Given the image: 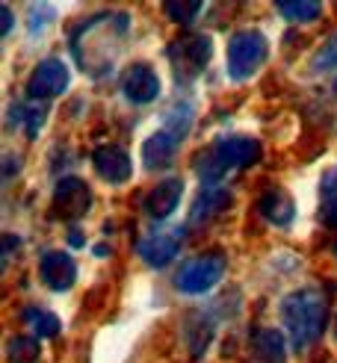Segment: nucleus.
Here are the masks:
<instances>
[{"mask_svg": "<svg viewBox=\"0 0 337 363\" xmlns=\"http://www.w3.org/2000/svg\"><path fill=\"white\" fill-rule=\"evenodd\" d=\"M128 27H131L128 12H101L86 18L83 24H77L68 33V50L83 74L89 77L110 74Z\"/></svg>", "mask_w": 337, "mask_h": 363, "instance_id": "obj_1", "label": "nucleus"}, {"mask_svg": "<svg viewBox=\"0 0 337 363\" xmlns=\"http://www.w3.org/2000/svg\"><path fill=\"white\" fill-rule=\"evenodd\" d=\"M281 322L290 334V342L296 349H308L326 334L328 325V301L316 286L293 289L281 301Z\"/></svg>", "mask_w": 337, "mask_h": 363, "instance_id": "obj_2", "label": "nucleus"}, {"mask_svg": "<svg viewBox=\"0 0 337 363\" xmlns=\"http://www.w3.org/2000/svg\"><path fill=\"white\" fill-rule=\"evenodd\" d=\"M260 154H263L260 142L252 136H222L213 145H207L204 151L195 154L192 169L204 180V186H219V180L225 174L255 166Z\"/></svg>", "mask_w": 337, "mask_h": 363, "instance_id": "obj_3", "label": "nucleus"}, {"mask_svg": "<svg viewBox=\"0 0 337 363\" xmlns=\"http://www.w3.org/2000/svg\"><path fill=\"white\" fill-rule=\"evenodd\" d=\"M166 57H169V65H172L175 83L189 86L207 68V62L213 60V42L201 33H189V35L175 39L166 48Z\"/></svg>", "mask_w": 337, "mask_h": 363, "instance_id": "obj_4", "label": "nucleus"}, {"mask_svg": "<svg viewBox=\"0 0 337 363\" xmlns=\"http://www.w3.org/2000/svg\"><path fill=\"white\" fill-rule=\"evenodd\" d=\"M270 57V45L260 30H240L228 42V77L234 83H243Z\"/></svg>", "mask_w": 337, "mask_h": 363, "instance_id": "obj_5", "label": "nucleus"}, {"mask_svg": "<svg viewBox=\"0 0 337 363\" xmlns=\"http://www.w3.org/2000/svg\"><path fill=\"white\" fill-rule=\"evenodd\" d=\"M225 254L222 251H204L199 257H189L175 272V289L184 296H201L219 284L225 275Z\"/></svg>", "mask_w": 337, "mask_h": 363, "instance_id": "obj_6", "label": "nucleus"}, {"mask_svg": "<svg viewBox=\"0 0 337 363\" xmlns=\"http://www.w3.org/2000/svg\"><path fill=\"white\" fill-rule=\"evenodd\" d=\"M68 65L62 60H42L39 65L33 68V74L27 80V95L33 101H50V98H57L62 95L65 89H68Z\"/></svg>", "mask_w": 337, "mask_h": 363, "instance_id": "obj_7", "label": "nucleus"}, {"mask_svg": "<svg viewBox=\"0 0 337 363\" xmlns=\"http://www.w3.org/2000/svg\"><path fill=\"white\" fill-rule=\"evenodd\" d=\"M92 207V189L80 177H62L53 189V216L60 219H80Z\"/></svg>", "mask_w": 337, "mask_h": 363, "instance_id": "obj_8", "label": "nucleus"}, {"mask_svg": "<svg viewBox=\"0 0 337 363\" xmlns=\"http://www.w3.org/2000/svg\"><path fill=\"white\" fill-rule=\"evenodd\" d=\"M121 95L136 106H145L160 95V77L148 62H133L121 74Z\"/></svg>", "mask_w": 337, "mask_h": 363, "instance_id": "obj_9", "label": "nucleus"}, {"mask_svg": "<svg viewBox=\"0 0 337 363\" xmlns=\"http://www.w3.org/2000/svg\"><path fill=\"white\" fill-rule=\"evenodd\" d=\"M181 242H184V230L181 228H166V230L148 233V237L136 245V251L148 266L163 269L166 263L175 260V254L181 251Z\"/></svg>", "mask_w": 337, "mask_h": 363, "instance_id": "obj_10", "label": "nucleus"}, {"mask_svg": "<svg viewBox=\"0 0 337 363\" xmlns=\"http://www.w3.org/2000/svg\"><path fill=\"white\" fill-rule=\"evenodd\" d=\"M39 278L53 293H65L77 281V263L65 251H45L39 257Z\"/></svg>", "mask_w": 337, "mask_h": 363, "instance_id": "obj_11", "label": "nucleus"}, {"mask_svg": "<svg viewBox=\"0 0 337 363\" xmlns=\"http://www.w3.org/2000/svg\"><path fill=\"white\" fill-rule=\"evenodd\" d=\"M92 166H95V174L106 184H124L131 180L133 174V162H131V154L121 148V145H101V148L92 151Z\"/></svg>", "mask_w": 337, "mask_h": 363, "instance_id": "obj_12", "label": "nucleus"}, {"mask_svg": "<svg viewBox=\"0 0 337 363\" xmlns=\"http://www.w3.org/2000/svg\"><path fill=\"white\" fill-rule=\"evenodd\" d=\"M177 148H181V139L172 136L166 127H160V130H154L145 142H142V166L148 172L166 169V166H172Z\"/></svg>", "mask_w": 337, "mask_h": 363, "instance_id": "obj_13", "label": "nucleus"}, {"mask_svg": "<svg viewBox=\"0 0 337 363\" xmlns=\"http://www.w3.org/2000/svg\"><path fill=\"white\" fill-rule=\"evenodd\" d=\"M181 198H184V180L181 177H166L145 195V204L142 207H145V213L151 216V219H166V216H172L177 210Z\"/></svg>", "mask_w": 337, "mask_h": 363, "instance_id": "obj_14", "label": "nucleus"}, {"mask_svg": "<svg viewBox=\"0 0 337 363\" xmlns=\"http://www.w3.org/2000/svg\"><path fill=\"white\" fill-rule=\"evenodd\" d=\"M228 207H231V192H228L225 186H204L199 195H195L187 222H189L192 228L207 225V222L216 219V216H222Z\"/></svg>", "mask_w": 337, "mask_h": 363, "instance_id": "obj_15", "label": "nucleus"}, {"mask_svg": "<svg viewBox=\"0 0 337 363\" xmlns=\"http://www.w3.org/2000/svg\"><path fill=\"white\" fill-rule=\"evenodd\" d=\"M258 213L275 228H290L296 219V204L284 189H270L258 198Z\"/></svg>", "mask_w": 337, "mask_h": 363, "instance_id": "obj_16", "label": "nucleus"}, {"mask_svg": "<svg viewBox=\"0 0 337 363\" xmlns=\"http://www.w3.org/2000/svg\"><path fill=\"white\" fill-rule=\"evenodd\" d=\"M252 363H287V349H284V337L272 328H260L252 334L248 342Z\"/></svg>", "mask_w": 337, "mask_h": 363, "instance_id": "obj_17", "label": "nucleus"}, {"mask_svg": "<svg viewBox=\"0 0 337 363\" xmlns=\"http://www.w3.org/2000/svg\"><path fill=\"white\" fill-rule=\"evenodd\" d=\"M275 9L290 24H311L323 15V4L319 0H281V4H275Z\"/></svg>", "mask_w": 337, "mask_h": 363, "instance_id": "obj_18", "label": "nucleus"}, {"mask_svg": "<svg viewBox=\"0 0 337 363\" xmlns=\"http://www.w3.org/2000/svg\"><path fill=\"white\" fill-rule=\"evenodd\" d=\"M319 219L326 228H337V169L326 172L319 186Z\"/></svg>", "mask_w": 337, "mask_h": 363, "instance_id": "obj_19", "label": "nucleus"}, {"mask_svg": "<svg viewBox=\"0 0 337 363\" xmlns=\"http://www.w3.org/2000/svg\"><path fill=\"white\" fill-rule=\"evenodd\" d=\"M21 319L30 325V328L39 334V337H48V340H53L60 331H62V322L53 316V313H48V311H42V307H24V313H21Z\"/></svg>", "mask_w": 337, "mask_h": 363, "instance_id": "obj_20", "label": "nucleus"}, {"mask_svg": "<svg viewBox=\"0 0 337 363\" xmlns=\"http://www.w3.org/2000/svg\"><path fill=\"white\" fill-rule=\"evenodd\" d=\"M192 121H195V106L189 101H181V104H175L172 110H169L163 127H166L172 136H177V139L184 142V136L192 130Z\"/></svg>", "mask_w": 337, "mask_h": 363, "instance_id": "obj_21", "label": "nucleus"}, {"mask_svg": "<svg viewBox=\"0 0 337 363\" xmlns=\"http://www.w3.org/2000/svg\"><path fill=\"white\" fill-rule=\"evenodd\" d=\"M213 334H216V325H213L207 316H189L187 322V340H189V346H192V354H201L207 349V342L213 340Z\"/></svg>", "mask_w": 337, "mask_h": 363, "instance_id": "obj_22", "label": "nucleus"}, {"mask_svg": "<svg viewBox=\"0 0 337 363\" xmlns=\"http://www.w3.org/2000/svg\"><path fill=\"white\" fill-rule=\"evenodd\" d=\"M39 354H42L39 342H35L33 337H27V334H18V337H12L6 342L9 363H35V360H39Z\"/></svg>", "mask_w": 337, "mask_h": 363, "instance_id": "obj_23", "label": "nucleus"}, {"mask_svg": "<svg viewBox=\"0 0 337 363\" xmlns=\"http://www.w3.org/2000/svg\"><path fill=\"white\" fill-rule=\"evenodd\" d=\"M204 9V4H199V0H187V4H181V0H169V4H163V15H169L175 24H192L195 18H199V12Z\"/></svg>", "mask_w": 337, "mask_h": 363, "instance_id": "obj_24", "label": "nucleus"}, {"mask_svg": "<svg viewBox=\"0 0 337 363\" xmlns=\"http://www.w3.org/2000/svg\"><path fill=\"white\" fill-rule=\"evenodd\" d=\"M311 68L314 71H331V68H337V35L316 50V57L311 60Z\"/></svg>", "mask_w": 337, "mask_h": 363, "instance_id": "obj_25", "label": "nucleus"}, {"mask_svg": "<svg viewBox=\"0 0 337 363\" xmlns=\"http://www.w3.org/2000/svg\"><path fill=\"white\" fill-rule=\"evenodd\" d=\"M50 15H53V12H50L48 6H33V9H30V30H33V33H42V30L50 24Z\"/></svg>", "mask_w": 337, "mask_h": 363, "instance_id": "obj_26", "label": "nucleus"}, {"mask_svg": "<svg viewBox=\"0 0 337 363\" xmlns=\"http://www.w3.org/2000/svg\"><path fill=\"white\" fill-rule=\"evenodd\" d=\"M0 18H4V35H9V30H12V12H9V6H0Z\"/></svg>", "mask_w": 337, "mask_h": 363, "instance_id": "obj_27", "label": "nucleus"}, {"mask_svg": "<svg viewBox=\"0 0 337 363\" xmlns=\"http://www.w3.org/2000/svg\"><path fill=\"white\" fill-rule=\"evenodd\" d=\"M68 242L74 245V248H80V245H83V237H80V230H71V233H68Z\"/></svg>", "mask_w": 337, "mask_h": 363, "instance_id": "obj_28", "label": "nucleus"}, {"mask_svg": "<svg viewBox=\"0 0 337 363\" xmlns=\"http://www.w3.org/2000/svg\"><path fill=\"white\" fill-rule=\"evenodd\" d=\"M334 340H337V319H334Z\"/></svg>", "mask_w": 337, "mask_h": 363, "instance_id": "obj_29", "label": "nucleus"}, {"mask_svg": "<svg viewBox=\"0 0 337 363\" xmlns=\"http://www.w3.org/2000/svg\"><path fill=\"white\" fill-rule=\"evenodd\" d=\"M334 254H337V242H334Z\"/></svg>", "mask_w": 337, "mask_h": 363, "instance_id": "obj_30", "label": "nucleus"}]
</instances>
